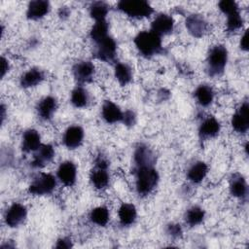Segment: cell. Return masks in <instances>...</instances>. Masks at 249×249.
<instances>
[{"label":"cell","mask_w":249,"mask_h":249,"mask_svg":"<svg viewBox=\"0 0 249 249\" xmlns=\"http://www.w3.org/2000/svg\"><path fill=\"white\" fill-rule=\"evenodd\" d=\"M136 191L140 196H148L158 185L159 173L153 165L136 166Z\"/></svg>","instance_id":"6da1fadb"},{"label":"cell","mask_w":249,"mask_h":249,"mask_svg":"<svg viewBox=\"0 0 249 249\" xmlns=\"http://www.w3.org/2000/svg\"><path fill=\"white\" fill-rule=\"evenodd\" d=\"M134 44L139 53L147 57L158 54L162 51L160 36L151 30L139 32L134 38Z\"/></svg>","instance_id":"7a4b0ae2"},{"label":"cell","mask_w":249,"mask_h":249,"mask_svg":"<svg viewBox=\"0 0 249 249\" xmlns=\"http://www.w3.org/2000/svg\"><path fill=\"white\" fill-rule=\"evenodd\" d=\"M228 61V51L223 45L211 48L207 56V72L210 76H219L224 72Z\"/></svg>","instance_id":"3957f363"},{"label":"cell","mask_w":249,"mask_h":249,"mask_svg":"<svg viewBox=\"0 0 249 249\" xmlns=\"http://www.w3.org/2000/svg\"><path fill=\"white\" fill-rule=\"evenodd\" d=\"M117 7L121 12L133 18H149L154 12L152 6L144 0H122Z\"/></svg>","instance_id":"277c9868"},{"label":"cell","mask_w":249,"mask_h":249,"mask_svg":"<svg viewBox=\"0 0 249 249\" xmlns=\"http://www.w3.org/2000/svg\"><path fill=\"white\" fill-rule=\"evenodd\" d=\"M56 186V179L50 173H40L28 187V192L34 196H45L51 194Z\"/></svg>","instance_id":"5b68a950"},{"label":"cell","mask_w":249,"mask_h":249,"mask_svg":"<svg viewBox=\"0 0 249 249\" xmlns=\"http://www.w3.org/2000/svg\"><path fill=\"white\" fill-rule=\"evenodd\" d=\"M108 162L102 158L98 157L95 160V167L90 172V181L91 184L96 189H103L109 183V174L107 172Z\"/></svg>","instance_id":"8992f818"},{"label":"cell","mask_w":249,"mask_h":249,"mask_svg":"<svg viewBox=\"0 0 249 249\" xmlns=\"http://www.w3.org/2000/svg\"><path fill=\"white\" fill-rule=\"evenodd\" d=\"M117 52V44L115 40L107 36L105 39L96 44L95 56L105 62H111L114 60Z\"/></svg>","instance_id":"52a82bcc"},{"label":"cell","mask_w":249,"mask_h":249,"mask_svg":"<svg viewBox=\"0 0 249 249\" xmlns=\"http://www.w3.org/2000/svg\"><path fill=\"white\" fill-rule=\"evenodd\" d=\"M27 209L26 207L18 202L13 203L5 214V223L11 228L19 226L26 218Z\"/></svg>","instance_id":"ba28073f"},{"label":"cell","mask_w":249,"mask_h":249,"mask_svg":"<svg viewBox=\"0 0 249 249\" xmlns=\"http://www.w3.org/2000/svg\"><path fill=\"white\" fill-rule=\"evenodd\" d=\"M174 28V20L172 17L166 14H160L155 18L151 24V31L159 36L170 34Z\"/></svg>","instance_id":"9c48e42d"},{"label":"cell","mask_w":249,"mask_h":249,"mask_svg":"<svg viewBox=\"0 0 249 249\" xmlns=\"http://www.w3.org/2000/svg\"><path fill=\"white\" fill-rule=\"evenodd\" d=\"M248 103L244 102L237 109L231 118L232 128L239 133H246L249 128V117H248Z\"/></svg>","instance_id":"30bf717a"},{"label":"cell","mask_w":249,"mask_h":249,"mask_svg":"<svg viewBox=\"0 0 249 249\" xmlns=\"http://www.w3.org/2000/svg\"><path fill=\"white\" fill-rule=\"evenodd\" d=\"M186 27L193 36L201 37L207 32L208 23L202 16L194 14L187 18Z\"/></svg>","instance_id":"8fae6325"},{"label":"cell","mask_w":249,"mask_h":249,"mask_svg":"<svg viewBox=\"0 0 249 249\" xmlns=\"http://www.w3.org/2000/svg\"><path fill=\"white\" fill-rule=\"evenodd\" d=\"M76 176L77 169L72 161L66 160L60 163L57 169V178L64 186H73L76 182Z\"/></svg>","instance_id":"7c38bea8"},{"label":"cell","mask_w":249,"mask_h":249,"mask_svg":"<svg viewBox=\"0 0 249 249\" xmlns=\"http://www.w3.org/2000/svg\"><path fill=\"white\" fill-rule=\"evenodd\" d=\"M73 75L80 84L90 82L94 75V65L90 61H81L73 67Z\"/></svg>","instance_id":"4fadbf2b"},{"label":"cell","mask_w":249,"mask_h":249,"mask_svg":"<svg viewBox=\"0 0 249 249\" xmlns=\"http://www.w3.org/2000/svg\"><path fill=\"white\" fill-rule=\"evenodd\" d=\"M53 157H54V150L52 145L50 144L41 145V147L35 152L33 156L31 165L36 168L44 167L53 159Z\"/></svg>","instance_id":"5bb4252c"},{"label":"cell","mask_w":249,"mask_h":249,"mask_svg":"<svg viewBox=\"0 0 249 249\" xmlns=\"http://www.w3.org/2000/svg\"><path fill=\"white\" fill-rule=\"evenodd\" d=\"M84 139V130L80 125H72L66 129L63 135V143L68 149L78 148Z\"/></svg>","instance_id":"9a60e30c"},{"label":"cell","mask_w":249,"mask_h":249,"mask_svg":"<svg viewBox=\"0 0 249 249\" xmlns=\"http://www.w3.org/2000/svg\"><path fill=\"white\" fill-rule=\"evenodd\" d=\"M220 129V123L214 117H208L201 123L198 128V135L200 139L212 138L219 134Z\"/></svg>","instance_id":"2e32d148"},{"label":"cell","mask_w":249,"mask_h":249,"mask_svg":"<svg viewBox=\"0 0 249 249\" xmlns=\"http://www.w3.org/2000/svg\"><path fill=\"white\" fill-rule=\"evenodd\" d=\"M50 11V3L48 1L44 0H36L31 1L28 4L27 11H26V17L29 19H39L45 17Z\"/></svg>","instance_id":"e0dca14e"},{"label":"cell","mask_w":249,"mask_h":249,"mask_svg":"<svg viewBox=\"0 0 249 249\" xmlns=\"http://www.w3.org/2000/svg\"><path fill=\"white\" fill-rule=\"evenodd\" d=\"M41 137L37 130L27 129L22 135V151L25 153L36 152L41 147Z\"/></svg>","instance_id":"ac0fdd59"},{"label":"cell","mask_w":249,"mask_h":249,"mask_svg":"<svg viewBox=\"0 0 249 249\" xmlns=\"http://www.w3.org/2000/svg\"><path fill=\"white\" fill-rule=\"evenodd\" d=\"M56 108H57L56 99L53 96H46L38 103L37 112L42 120L48 121L52 119Z\"/></svg>","instance_id":"d6986e66"},{"label":"cell","mask_w":249,"mask_h":249,"mask_svg":"<svg viewBox=\"0 0 249 249\" xmlns=\"http://www.w3.org/2000/svg\"><path fill=\"white\" fill-rule=\"evenodd\" d=\"M124 113L118 105L110 100L104 102L102 106V117L108 124H115L123 120Z\"/></svg>","instance_id":"ffe728a7"},{"label":"cell","mask_w":249,"mask_h":249,"mask_svg":"<svg viewBox=\"0 0 249 249\" xmlns=\"http://www.w3.org/2000/svg\"><path fill=\"white\" fill-rule=\"evenodd\" d=\"M231 194L238 198H244L247 196V184L243 176L240 174H233L230 182Z\"/></svg>","instance_id":"44dd1931"},{"label":"cell","mask_w":249,"mask_h":249,"mask_svg":"<svg viewBox=\"0 0 249 249\" xmlns=\"http://www.w3.org/2000/svg\"><path fill=\"white\" fill-rule=\"evenodd\" d=\"M44 79V73L38 68H31L20 78V86L24 89L32 88L40 84Z\"/></svg>","instance_id":"7402d4cb"},{"label":"cell","mask_w":249,"mask_h":249,"mask_svg":"<svg viewBox=\"0 0 249 249\" xmlns=\"http://www.w3.org/2000/svg\"><path fill=\"white\" fill-rule=\"evenodd\" d=\"M134 162L136 166L153 165L154 155L152 151L145 145H139L134 152Z\"/></svg>","instance_id":"603a6c76"},{"label":"cell","mask_w":249,"mask_h":249,"mask_svg":"<svg viewBox=\"0 0 249 249\" xmlns=\"http://www.w3.org/2000/svg\"><path fill=\"white\" fill-rule=\"evenodd\" d=\"M119 219L123 226H129L134 223L137 212L136 208L131 203H123L119 208Z\"/></svg>","instance_id":"cb8c5ba5"},{"label":"cell","mask_w":249,"mask_h":249,"mask_svg":"<svg viewBox=\"0 0 249 249\" xmlns=\"http://www.w3.org/2000/svg\"><path fill=\"white\" fill-rule=\"evenodd\" d=\"M208 167L203 161H196L188 170L187 177L193 183H200L206 176Z\"/></svg>","instance_id":"d4e9b609"},{"label":"cell","mask_w":249,"mask_h":249,"mask_svg":"<svg viewBox=\"0 0 249 249\" xmlns=\"http://www.w3.org/2000/svg\"><path fill=\"white\" fill-rule=\"evenodd\" d=\"M195 96L199 105L203 107L209 106L214 98L213 89L207 85H200L196 88L195 91Z\"/></svg>","instance_id":"484cf974"},{"label":"cell","mask_w":249,"mask_h":249,"mask_svg":"<svg viewBox=\"0 0 249 249\" xmlns=\"http://www.w3.org/2000/svg\"><path fill=\"white\" fill-rule=\"evenodd\" d=\"M91 40L97 44L103 39H105L108 35V23L106 20H101V21H95L93 26L90 29L89 32Z\"/></svg>","instance_id":"4316f807"},{"label":"cell","mask_w":249,"mask_h":249,"mask_svg":"<svg viewBox=\"0 0 249 249\" xmlns=\"http://www.w3.org/2000/svg\"><path fill=\"white\" fill-rule=\"evenodd\" d=\"M115 77L121 86H125L132 80V70L125 63H118L115 67Z\"/></svg>","instance_id":"83f0119b"},{"label":"cell","mask_w":249,"mask_h":249,"mask_svg":"<svg viewBox=\"0 0 249 249\" xmlns=\"http://www.w3.org/2000/svg\"><path fill=\"white\" fill-rule=\"evenodd\" d=\"M89 101V96L88 91L82 88V87H77L73 89L71 93V103L77 107V108H83L88 105Z\"/></svg>","instance_id":"f1b7e54d"},{"label":"cell","mask_w":249,"mask_h":249,"mask_svg":"<svg viewBox=\"0 0 249 249\" xmlns=\"http://www.w3.org/2000/svg\"><path fill=\"white\" fill-rule=\"evenodd\" d=\"M89 219L93 224L104 227L109 221V211L104 206L95 207L91 210L89 214Z\"/></svg>","instance_id":"f546056e"},{"label":"cell","mask_w":249,"mask_h":249,"mask_svg":"<svg viewBox=\"0 0 249 249\" xmlns=\"http://www.w3.org/2000/svg\"><path fill=\"white\" fill-rule=\"evenodd\" d=\"M109 7L104 2H94L89 7V15L95 21L106 20Z\"/></svg>","instance_id":"4dcf8cb0"},{"label":"cell","mask_w":249,"mask_h":249,"mask_svg":"<svg viewBox=\"0 0 249 249\" xmlns=\"http://www.w3.org/2000/svg\"><path fill=\"white\" fill-rule=\"evenodd\" d=\"M204 216H205V212L202 208L198 206H193L187 211L185 219L188 225H190L191 227H194L200 224L203 221Z\"/></svg>","instance_id":"1f68e13d"},{"label":"cell","mask_w":249,"mask_h":249,"mask_svg":"<svg viewBox=\"0 0 249 249\" xmlns=\"http://www.w3.org/2000/svg\"><path fill=\"white\" fill-rule=\"evenodd\" d=\"M227 29L230 32H233L238 30L239 28H241L242 23H243V19L240 16L239 11H236L234 13H231L230 15L227 16Z\"/></svg>","instance_id":"d6a6232c"},{"label":"cell","mask_w":249,"mask_h":249,"mask_svg":"<svg viewBox=\"0 0 249 249\" xmlns=\"http://www.w3.org/2000/svg\"><path fill=\"white\" fill-rule=\"evenodd\" d=\"M219 9L221 10L222 13H224L227 16L236 11H239L236 2L232 0H223L219 2Z\"/></svg>","instance_id":"836d02e7"},{"label":"cell","mask_w":249,"mask_h":249,"mask_svg":"<svg viewBox=\"0 0 249 249\" xmlns=\"http://www.w3.org/2000/svg\"><path fill=\"white\" fill-rule=\"evenodd\" d=\"M135 121H136V117H135V114L130 111V110H127L124 113L123 115V120L122 122H124V124L127 126H131L135 124Z\"/></svg>","instance_id":"e575fe53"},{"label":"cell","mask_w":249,"mask_h":249,"mask_svg":"<svg viewBox=\"0 0 249 249\" xmlns=\"http://www.w3.org/2000/svg\"><path fill=\"white\" fill-rule=\"evenodd\" d=\"M167 233L172 236V237H178L181 235L182 233V230L180 225H175V224H171L167 227Z\"/></svg>","instance_id":"d590c367"},{"label":"cell","mask_w":249,"mask_h":249,"mask_svg":"<svg viewBox=\"0 0 249 249\" xmlns=\"http://www.w3.org/2000/svg\"><path fill=\"white\" fill-rule=\"evenodd\" d=\"M70 247H72V242L69 238H66V237L58 239L55 245V248H70Z\"/></svg>","instance_id":"8d00e7d4"},{"label":"cell","mask_w":249,"mask_h":249,"mask_svg":"<svg viewBox=\"0 0 249 249\" xmlns=\"http://www.w3.org/2000/svg\"><path fill=\"white\" fill-rule=\"evenodd\" d=\"M240 48L244 51L248 50V31L246 30L240 40Z\"/></svg>","instance_id":"74e56055"},{"label":"cell","mask_w":249,"mask_h":249,"mask_svg":"<svg viewBox=\"0 0 249 249\" xmlns=\"http://www.w3.org/2000/svg\"><path fill=\"white\" fill-rule=\"evenodd\" d=\"M9 61L5 57H2V77H4L5 74L9 71Z\"/></svg>","instance_id":"f35d334b"}]
</instances>
